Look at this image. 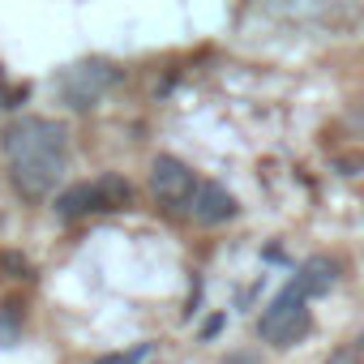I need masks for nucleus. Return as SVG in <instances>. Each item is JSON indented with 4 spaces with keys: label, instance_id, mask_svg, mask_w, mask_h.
<instances>
[{
    "label": "nucleus",
    "instance_id": "nucleus-5",
    "mask_svg": "<svg viewBox=\"0 0 364 364\" xmlns=\"http://www.w3.org/2000/svg\"><path fill=\"white\" fill-rule=\"evenodd\" d=\"M193 189H198V176H193V167H189L185 159H176V154H159V159L150 163V193H154V202H159V206L185 215V206H189Z\"/></svg>",
    "mask_w": 364,
    "mask_h": 364
},
{
    "label": "nucleus",
    "instance_id": "nucleus-11",
    "mask_svg": "<svg viewBox=\"0 0 364 364\" xmlns=\"http://www.w3.org/2000/svg\"><path fill=\"white\" fill-rule=\"evenodd\" d=\"M22 95H26V90H9V86H5V69H0V107H18Z\"/></svg>",
    "mask_w": 364,
    "mask_h": 364
},
{
    "label": "nucleus",
    "instance_id": "nucleus-4",
    "mask_svg": "<svg viewBox=\"0 0 364 364\" xmlns=\"http://www.w3.org/2000/svg\"><path fill=\"white\" fill-rule=\"evenodd\" d=\"M313 330V309H309V296L291 283L283 287L257 317V338L270 343V347H291L300 343L304 334Z\"/></svg>",
    "mask_w": 364,
    "mask_h": 364
},
{
    "label": "nucleus",
    "instance_id": "nucleus-13",
    "mask_svg": "<svg viewBox=\"0 0 364 364\" xmlns=\"http://www.w3.org/2000/svg\"><path fill=\"white\" fill-rule=\"evenodd\" d=\"M0 228H5V198H0Z\"/></svg>",
    "mask_w": 364,
    "mask_h": 364
},
{
    "label": "nucleus",
    "instance_id": "nucleus-3",
    "mask_svg": "<svg viewBox=\"0 0 364 364\" xmlns=\"http://www.w3.org/2000/svg\"><path fill=\"white\" fill-rule=\"evenodd\" d=\"M120 77H124V73H120L112 60L90 56V60H77V65L60 69L56 82H52V90H56V99H60L65 107H73V112H90V107H99V103L120 86Z\"/></svg>",
    "mask_w": 364,
    "mask_h": 364
},
{
    "label": "nucleus",
    "instance_id": "nucleus-7",
    "mask_svg": "<svg viewBox=\"0 0 364 364\" xmlns=\"http://www.w3.org/2000/svg\"><path fill=\"white\" fill-rule=\"evenodd\" d=\"M296 287L313 300V296H321V291H330L334 287V262L330 257H309L304 266H300V274H296Z\"/></svg>",
    "mask_w": 364,
    "mask_h": 364
},
{
    "label": "nucleus",
    "instance_id": "nucleus-12",
    "mask_svg": "<svg viewBox=\"0 0 364 364\" xmlns=\"http://www.w3.org/2000/svg\"><path fill=\"white\" fill-rule=\"evenodd\" d=\"M326 364H360V355H355V351H347V347H343V351H334V355H330V360H326Z\"/></svg>",
    "mask_w": 364,
    "mask_h": 364
},
{
    "label": "nucleus",
    "instance_id": "nucleus-1",
    "mask_svg": "<svg viewBox=\"0 0 364 364\" xmlns=\"http://www.w3.org/2000/svg\"><path fill=\"white\" fill-rule=\"evenodd\" d=\"M0 154L18 198L48 202L69 171V129L52 116H18L0 133Z\"/></svg>",
    "mask_w": 364,
    "mask_h": 364
},
{
    "label": "nucleus",
    "instance_id": "nucleus-9",
    "mask_svg": "<svg viewBox=\"0 0 364 364\" xmlns=\"http://www.w3.org/2000/svg\"><path fill=\"white\" fill-rule=\"evenodd\" d=\"M150 347H133V351H116V355H99L95 364H141Z\"/></svg>",
    "mask_w": 364,
    "mask_h": 364
},
{
    "label": "nucleus",
    "instance_id": "nucleus-10",
    "mask_svg": "<svg viewBox=\"0 0 364 364\" xmlns=\"http://www.w3.org/2000/svg\"><path fill=\"white\" fill-rule=\"evenodd\" d=\"M0 266L9 270V279H31V266H26V257H18V253H5V257H0Z\"/></svg>",
    "mask_w": 364,
    "mask_h": 364
},
{
    "label": "nucleus",
    "instance_id": "nucleus-2",
    "mask_svg": "<svg viewBox=\"0 0 364 364\" xmlns=\"http://www.w3.org/2000/svg\"><path fill=\"white\" fill-rule=\"evenodd\" d=\"M133 206V185L120 171H103L95 180L69 185L56 193V215L60 219H90V215H116Z\"/></svg>",
    "mask_w": 364,
    "mask_h": 364
},
{
    "label": "nucleus",
    "instance_id": "nucleus-8",
    "mask_svg": "<svg viewBox=\"0 0 364 364\" xmlns=\"http://www.w3.org/2000/svg\"><path fill=\"white\" fill-rule=\"evenodd\" d=\"M22 321H26V309L18 300H5L0 304V347H9L18 334H22Z\"/></svg>",
    "mask_w": 364,
    "mask_h": 364
},
{
    "label": "nucleus",
    "instance_id": "nucleus-6",
    "mask_svg": "<svg viewBox=\"0 0 364 364\" xmlns=\"http://www.w3.org/2000/svg\"><path fill=\"white\" fill-rule=\"evenodd\" d=\"M236 215H240V202L215 180H198V189L185 206V219H193L198 228H219V223H232Z\"/></svg>",
    "mask_w": 364,
    "mask_h": 364
}]
</instances>
